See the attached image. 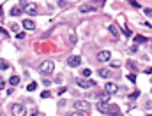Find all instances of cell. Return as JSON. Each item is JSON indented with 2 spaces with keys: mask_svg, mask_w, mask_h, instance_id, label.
<instances>
[{
  "mask_svg": "<svg viewBox=\"0 0 152 116\" xmlns=\"http://www.w3.org/2000/svg\"><path fill=\"white\" fill-rule=\"evenodd\" d=\"M53 69H55V63H53L51 60H44V62H41V65H39V72H41L43 76L51 74V72H53Z\"/></svg>",
  "mask_w": 152,
  "mask_h": 116,
  "instance_id": "6da1fadb",
  "label": "cell"
},
{
  "mask_svg": "<svg viewBox=\"0 0 152 116\" xmlns=\"http://www.w3.org/2000/svg\"><path fill=\"white\" fill-rule=\"evenodd\" d=\"M11 113L14 116H25L27 115V109H25L23 104H12L11 106Z\"/></svg>",
  "mask_w": 152,
  "mask_h": 116,
  "instance_id": "7a4b0ae2",
  "label": "cell"
},
{
  "mask_svg": "<svg viewBox=\"0 0 152 116\" xmlns=\"http://www.w3.org/2000/svg\"><path fill=\"white\" fill-rule=\"evenodd\" d=\"M76 83H78V86H81L83 90L96 86V83H94V81H90V79H87V78H78V79H76Z\"/></svg>",
  "mask_w": 152,
  "mask_h": 116,
  "instance_id": "3957f363",
  "label": "cell"
},
{
  "mask_svg": "<svg viewBox=\"0 0 152 116\" xmlns=\"http://www.w3.org/2000/svg\"><path fill=\"white\" fill-rule=\"evenodd\" d=\"M74 109L76 111H89L90 109V104L87 100H76L74 102Z\"/></svg>",
  "mask_w": 152,
  "mask_h": 116,
  "instance_id": "277c9868",
  "label": "cell"
},
{
  "mask_svg": "<svg viewBox=\"0 0 152 116\" xmlns=\"http://www.w3.org/2000/svg\"><path fill=\"white\" fill-rule=\"evenodd\" d=\"M96 58H97V62H101V63H103V62H110V58H112V53H110L108 49H106V51H99Z\"/></svg>",
  "mask_w": 152,
  "mask_h": 116,
  "instance_id": "5b68a950",
  "label": "cell"
},
{
  "mask_svg": "<svg viewBox=\"0 0 152 116\" xmlns=\"http://www.w3.org/2000/svg\"><path fill=\"white\" fill-rule=\"evenodd\" d=\"M80 63H81V56L80 55H73V56L67 58V65L69 67H78Z\"/></svg>",
  "mask_w": 152,
  "mask_h": 116,
  "instance_id": "8992f818",
  "label": "cell"
},
{
  "mask_svg": "<svg viewBox=\"0 0 152 116\" xmlns=\"http://www.w3.org/2000/svg\"><path fill=\"white\" fill-rule=\"evenodd\" d=\"M106 115L119 116V115H120V107H119L117 104H110V106H108V109H106Z\"/></svg>",
  "mask_w": 152,
  "mask_h": 116,
  "instance_id": "52a82bcc",
  "label": "cell"
},
{
  "mask_svg": "<svg viewBox=\"0 0 152 116\" xmlns=\"http://www.w3.org/2000/svg\"><path fill=\"white\" fill-rule=\"evenodd\" d=\"M23 9H25V12L30 14V16H35V14H37V5H35V4H25Z\"/></svg>",
  "mask_w": 152,
  "mask_h": 116,
  "instance_id": "ba28073f",
  "label": "cell"
},
{
  "mask_svg": "<svg viewBox=\"0 0 152 116\" xmlns=\"http://www.w3.org/2000/svg\"><path fill=\"white\" fill-rule=\"evenodd\" d=\"M104 92H108V93H117L119 92V86L115 85V83H110V81H106V85H104Z\"/></svg>",
  "mask_w": 152,
  "mask_h": 116,
  "instance_id": "9c48e42d",
  "label": "cell"
},
{
  "mask_svg": "<svg viewBox=\"0 0 152 116\" xmlns=\"http://www.w3.org/2000/svg\"><path fill=\"white\" fill-rule=\"evenodd\" d=\"M21 25H23V28H25V30H34V28H35V23H34L32 19H23V23H21Z\"/></svg>",
  "mask_w": 152,
  "mask_h": 116,
  "instance_id": "30bf717a",
  "label": "cell"
},
{
  "mask_svg": "<svg viewBox=\"0 0 152 116\" xmlns=\"http://www.w3.org/2000/svg\"><path fill=\"white\" fill-rule=\"evenodd\" d=\"M94 11H96V7H94V5H89V4L80 5V12H94Z\"/></svg>",
  "mask_w": 152,
  "mask_h": 116,
  "instance_id": "8fae6325",
  "label": "cell"
},
{
  "mask_svg": "<svg viewBox=\"0 0 152 116\" xmlns=\"http://www.w3.org/2000/svg\"><path fill=\"white\" fill-rule=\"evenodd\" d=\"M108 106H110V104H108L106 100H99V102H97V109H99L101 113H106V109H108Z\"/></svg>",
  "mask_w": 152,
  "mask_h": 116,
  "instance_id": "7c38bea8",
  "label": "cell"
},
{
  "mask_svg": "<svg viewBox=\"0 0 152 116\" xmlns=\"http://www.w3.org/2000/svg\"><path fill=\"white\" fill-rule=\"evenodd\" d=\"M21 11H25V9H23V5H16V7H12V9H11V16H19V14H21Z\"/></svg>",
  "mask_w": 152,
  "mask_h": 116,
  "instance_id": "4fadbf2b",
  "label": "cell"
},
{
  "mask_svg": "<svg viewBox=\"0 0 152 116\" xmlns=\"http://www.w3.org/2000/svg\"><path fill=\"white\" fill-rule=\"evenodd\" d=\"M97 74H99L101 78H104V79H108V78H110V70H108V69H99V70H97Z\"/></svg>",
  "mask_w": 152,
  "mask_h": 116,
  "instance_id": "5bb4252c",
  "label": "cell"
},
{
  "mask_svg": "<svg viewBox=\"0 0 152 116\" xmlns=\"http://www.w3.org/2000/svg\"><path fill=\"white\" fill-rule=\"evenodd\" d=\"M108 30H110V33H112L113 37H117V35H119V28H117V25H110V26H108Z\"/></svg>",
  "mask_w": 152,
  "mask_h": 116,
  "instance_id": "9a60e30c",
  "label": "cell"
},
{
  "mask_svg": "<svg viewBox=\"0 0 152 116\" xmlns=\"http://www.w3.org/2000/svg\"><path fill=\"white\" fill-rule=\"evenodd\" d=\"M135 42H147V37H143V35H135Z\"/></svg>",
  "mask_w": 152,
  "mask_h": 116,
  "instance_id": "2e32d148",
  "label": "cell"
},
{
  "mask_svg": "<svg viewBox=\"0 0 152 116\" xmlns=\"http://www.w3.org/2000/svg\"><path fill=\"white\" fill-rule=\"evenodd\" d=\"M18 83H19V78H18V76H12V78L9 79V85H12V86L18 85Z\"/></svg>",
  "mask_w": 152,
  "mask_h": 116,
  "instance_id": "e0dca14e",
  "label": "cell"
},
{
  "mask_svg": "<svg viewBox=\"0 0 152 116\" xmlns=\"http://www.w3.org/2000/svg\"><path fill=\"white\" fill-rule=\"evenodd\" d=\"M110 95H112V93H108V92H103V93L99 95V99H101V100H110Z\"/></svg>",
  "mask_w": 152,
  "mask_h": 116,
  "instance_id": "ac0fdd59",
  "label": "cell"
},
{
  "mask_svg": "<svg viewBox=\"0 0 152 116\" xmlns=\"http://www.w3.org/2000/svg\"><path fill=\"white\" fill-rule=\"evenodd\" d=\"M35 88H37V83H30V85L27 86V90H28V92H34Z\"/></svg>",
  "mask_w": 152,
  "mask_h": 116,
  "instance_id": "d6986e66",
  "label": "cell"
},
{
  "mask_svg": "<svg viewBox=\"0 0 152 116\" xmlns=\"http://www.w3.org/2000/svg\"><path fill=\"white\" fill-rule=\"evenodd\" d=\"M0 33H2V39H7V37H9V33H7L5 28H0Z\"/></svg>",
  "mask_w": 152,
  "mask_h": 116,
  "instance_id": "ffe728a7",
  "label": "cell"
},
{
  "mask_svg": "<svg viewBox=\"0 0 152 116\" xmlns=\"http://www.w3.org/2000/svg\"><path fill=\"white\" fill-rule=\"evenodd\" d=\"M81 74H83V78H89L92 72H90V69H83V70H81Z\"/></svg>",
  "mask_w": 152,
  "mask_h": 116,
  "instance_id": "44dd1931",
  "label": "cell"
},
{
  "mask_svg": "<svg viewBox=\"0 0 152 116\" xmlns=\"http://www.w3.org/2000/svg\"><path fill=\"white\" fill-rule=\"evenodd\" d=\"M73 116H89V115H87V111H76V113H73Z\"/></svg>",
  "mask_w": 152,
  "mask_h": 116,
  "instance_id": "7402d4cb",
  "label": "cell"
},
{
  "mask_svg": "<svg viewBox=\"0 0 152 116\" xmlns=\"http://www.w3.org/2000/svg\"><path fill=\"white\" fill-rule=\"evenodd\" d=\"M145 16L152 18V9H151V7H145Z\"/></svg>",
  "mask_w": 152,
  "mask_h": 116,
  "instance_id": "603a6c76",
  "label": "cell"
},
{
  "mask_svg": "<svg viewBox=\"0 0 152 116\" xmlns=\"http://www.w3.org/2000/svg\"><path fill=\"white\" fill-rule=\"evenodd\" d=\"M50 95H51V93H50V92H48V90H46V92H43V93H41V97H43V99H48V97H50Z\"/></svg>",
  "mask_w": 152,
  "mask_h": 116,
  "instance_id": "cb8c5ba5",
  "label": "cell"
},
{
  "mask_svg": "<svg viewBox=\"0 0 152 116\" xmlns=\"http://www.w3.org/2000/svg\"><path fill=\"white\" fill-rule=\"evenodd\" d=\"M128 2H129V4H131V5H133V7H136V9H138V7H140V4H138V2H135V0H128Z\"/></svg>",
  "mask_w": 152,
  "mask_h": 116,
  "instance_id": "d4e9b609",
  "label": "cell"
},
{
  "mask_svg": "<svg viewBox=\"0 0 152 116\" xmlns=\"http://www.w3.org/2000/svg\"><path fill=\"white\" fill-rule=\"evenodd\" d=\"M16 37H18V39H23V37H25V33H23V32H18V33H16Z\"/></svg>",
  "mask_w": 152,
  "mask_h": 116,
  "instance_id": "484cf974",
  "label": "cell"
},
{
  "mask_svg": "<svg viewBox=\"0 0 152 116\" xmlns=\"http://www.w3.org/2000/svg\"><path fill=\"white\" fill-rule=\"evenodd\" d=\"M128 79H129V81H133V83H135V81H136V78H135V76H133V74H129V76H128Z\"/></svg>",
  "mask_w": 152,
  "mask_h": 116,
  "instance_id": "4316f807",
  "label": "cell"
},
{
  "mask_svg": "<svg viewBox=\"0 0 152 116\" xmlns=\"http://www.w3.org/2000/svg\"><path fill=\"white\" fill-rule=\"evenodd\" d=\"M7 69V63H5V60H2V70H5Z\"/></svg>",
  "mask_w": 152,
  "mask_h": 116,
  "instance_id": "83f0119b",
  "label": "cell"
},
{
  "mask_svg": "<svg viewBox=\"0 0 152 116\" xmlns=\"http://www.w3.org/2000/svg\"><path fill=\"white\" fill-rule=\"evenodd\" d=\"M128 65H129V69H136V65H135L133 62H128Z\"/></svg>",
  "mask_w": 152,
  "mask_h": 116,
  "instance_id": "f1b7e54d",
  "label": "cell"
},
{
  "mask_svg": "<svg viewBox=\"0 0 152 116\" xmlns=\"http://www.w3.org/2000/svg\"><path fill=\"white\" fill-rule=\"evenodd\" d=\"M145 74H152V67H149V69L145 70Z\"/></svg>",
  "mask_w": 152,
  "mask_h": 116,
  "instance_id": "f546056e",
  "label": "cell"
},
{
  "mask_svg": "<svg viewBox=\"0 0 152 116\" xmlns=\"http://www.w3.org/2000/svg\"><path fill=\"white\" fill-rule=\"evenodd\" d=\"M92 2H97V4H103V2H106V0H92Z\"/></svg>",
  "mask_w": 152,
  "mask_h": 116,
  "instance_id": "4dcf8cb0",
  "label": "cell"
},
{
  "mask_svg": "<svg viewBox=\"0 0 152 116\" xmlns=\"http://www.w3.org/2000/svg\"><path fill=\"white\" fill-rule=\"evenodd\" d=\"M32 116H39V115H37V111H34V113H32Z\"/></svg>",
  "mask_w": 152,
  "mask_h": 116,
  "instance_id": "1f68e13d",
  "label": "cell"
},
{
  "mask_svg": "<svg viewBox=\"0 0 152 116\" xmlns=\"http://www.w3.org/2000/svg\"><path fill=\"white\" fill-rule=\"evenodd\" d=\"M64 116H73V113H71V115H64Z\"/></svg>",
  "mask_w": 152,
  "mask_h": 116,
  "instance_id": "d6a6232c",
  "label": "cell"
},
{
  "mask_svg": "<svg viewBox=\"0 0 152 116\" xmlns=\"http://www.w3.org/2000/svg\"><path fill=\"white\" fill-rule=\"evenodd\" d=\"M145 116H152V115H145Z\"/></svg>",
  "mask_w": 152,
  "mask_h": 116,
  "instance_id": "836d02e7",
  "label": "cell"
}]
</instances>
